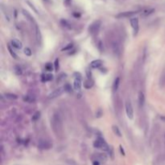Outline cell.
<instances>
[{"label": "cell", "mask_w": 165, "mask_h": 165, "mask_svg": "<svg viewBox=\"0 0 165 165\" xmlns=\"http://www.w3.org/2000/svg\"><path fill=\"white\" fill-rule=\"evenodd\" d=\"M15 72L16 75H21L22 74V69L19 66H15Z\"/></svg>", "instance_id": "24"}, {"label": "cell", "mask_w": 165, "mask_h": 165, "mask_svg": "<svg viewBox=\"0 0 165 165\" xmlns=\"http://www.w3.org/2000/svg\"><path fill=\"white\" fill-rule=\"evenodd\" d=\"M112 130H113V132H114V133L117 136H118V137H121L122 136L121 131H120L119 128H118V127L116 126V125H113V126H112Z\"/></svg>", "instance_id": "16"}, {"label": "cell", "mask_w": 165, "mask_h": 165, "mask_svg": "<svg viewBox=\"0 0 165 165\" xmlns=\"http://www.w3.org/2000/svg\"><path fill=\"white\" fill-rule=\"evenodd\" d=\"M130 25L134 30V36L137 35L138 31V18H132L130 19Z\"/></svg>", "instance_id": "8"}, {"label": "cell", "mask_w": 165, "mask_h": 165, "mask_svg": "<svg viewBox=\"0 0 165 165\" xmlns=\"http://www.w3.org/2000/svg\"><path fill=\"white\" fill-rule=\"evenodd\" d=\"M52 147V144L45 139H40L38 143V147L41 150H48Z\"/></svg>", "instance_id": "5"}, {"label": "cell", "mask_w": 165, "mask_h": 165, "mask_svg": "<svg viewBox=\"0 0 165 165\" xmlns=\"http://www.w3.org/2000/svg\"><path fill=\"white\" fill-rule=\"evenodd\" d=\"M23 101L26 102H28V103H33V102H35L36 101V97L33 96V95H25L23 97Z\"/></svg>", "instance_id": "13"}, {"label": "cell", "mask_w": 165, "mask_h": 165, "mask_svg": "<svg viewBox=\"0 0 165 165\" xmlns=\"http://www.w3.org/2000/svg\"><path fill=\"white\" fill-rule=\"evenodd\" d=\"M64 91L68 92V93L72 92V87H71V85L69 84H65L64 86Z\"/></svg>", "instance_id": "26"}, {"label": "cell", "mask_w": 165, "mask_h": 165, "mask_svg": "<svg viewBox=\"0 0 165 165\" xmlns=\"http://www.w3.org/2000/svg\"><path fill=\"white\" fill-rule=\"evenodd\" d=\"M94 147L95 148L102 149L104 151H109V150L110 148L108 146V144L106 143V142H105V139H104V138H97V139L94 143Z\"/></svg>", "instance_id": "2"}, {"label": "cell", "mask_w": 165, "mask_h": 165, "mask_svg": "<svg viewBox=\"0 0 165 165\" xmlns=\"http://www.w3.org/2000/svg\"><path fill=\"white\" fill-rule=\"evenodd\" d=\"M138 104H139V106L140 107L143 106V105L145 103V96H144V94L143 93L142 91H140L139 93H138Z\"/></svg>", "instance_id": "11"}, {"label": "cell", "mask_w": 165, "mask_h": 165, "mask_svg": "<svg viewBox=\"0 0 165 165\" xmlns=\"http://www.w3.org/2000/svg\"><path fill=\"white\" fill-rule=\"evenodd\" d=\"M101 24H102V23L100 20H97V21H94V23H92L89 27V31L90 34L91 35L97 34V31H99V29H100Z\"/></svg>", "instance_id": "3"}, {"label": "cell", "mask_w": 165, "mask_h": 165, "mask_svg": "<svg viewBox=\"0 0 165 165\" xmlns=\"http://www.w3.org/2000/svg\"><path fill=\"white\" fill-rule=\"evenodd\" d=\"M7 48H8V51H9V52H10V54H11V56L13 57V58H14V59H17V55L15 53V52H13V50L11 49V46L10 45H8L7 46Z\"/></svg>", "instance_id": "22"}, {"label": "cell", "mask_w": 165, "mask_h": 165, "mask_svg": "<svg viewBox=\"0 0 165 165\" xmlns=\"http://www.w3.org/2000/svg\"><path fill=\"white\" fill-rule=\"evenodd\" d=\"M11 45H12L14 48H17V49H21L22 47H23L22 42L19 41V39H12V40H11Z\"/></svg>", "instance_id": "12"}, {"label": "cell", "mask_w": 165, "mask_h": 165, "mask_svg": "<svg viewBox=\"0 0 165 165\" xmlns=\"http://www.w3.org/2000/svg\"><path fill=\"white\" fill-rule=\"evenodd\" d=\"M109 152L110 153V156H111V159H114V152H113V148L110 147L109 150Z\"/></svg>", "instance_id": "31"}, {"label": "cell", "mask_w": 165, "mask_h": 165, "mask_svg": "<svg viewBox=\"0 0 165 165\" xmlns=\"http://www.w3.org/2000/svg\"><path fill=\"white\" fill-rule=\"evenodd\" d=\"M5 97H6V98H9V99H17V95H15V94H5Z\"/></svg>", "instance_id": "23"}, {"label": "cell", "mask_w": 165, "mask_h": 165, "mask_svg": "<svg viewBox=\"0 0 165 165\" xmlns=\"http://www.w3.org/2000/svg\"><path fill=\"white\" fill-rule=\"evenodd\" d=\"M120 151H121V153L123 155H125V152H124V150H123V148H122V146H120Z\"/></svg>", "instance_id": "33"}, {"label": "cell", "mask_w": 165, "mask_h": 165, "mask_svg": "<svg viewBox=\"0 0 165 165\" xmlns=\"http://www.w3.org/2000/svg\"><path fill=\"white\" fill-rule=\"evenodd\" d=\"M103 61L102 60H94L90 63V67L92 69H98L102 65Z\"/></svg>", "instance_id": "10"}, {"label": "cell", "mask_w": 165, "mask_h": 165, "mask_svg": "<svg viewBox=\"0 0 165 165\" xmlns=\"http://www.w3.org/2000/svg\"><path fill=\"white\" fill-rule=\"evenodd\" d=\"M27 3H28V4L29 6H30V7H31V8L33 9V11H35L36 13H38V11H37L36 8L35 7V6H33V4H31V3H30L29 1H27Z\"/></svg>", "instance_id": "30"}, {"label": "cell", "mask_w": 165, "mask_h": 165, "mask_svg": "<svg viewBox=\"0 0 165 165\" xmlns=\"http://www.w3.org/2000/svg\"><path fill=\"white\" fill-rule=\"evenodd\" d=\"M53 79V76L52 74H45L42 76V81H49Z\"/></svg>", "instance_id": "18"}, {"label": "cell", "mask_w": 165, "mask_h": 165, "mask_svg": "<svg viewBox=\"0 0 165 165\" xmlns=\"http://www.w3.org/2000/svg\"><path fill=\"white\" fill-rule=\"evenodd\" d=\"M54 64H55V69H56V71H58V69H59V59H56Z\"/></svg>", "instance_id": "29"}, {"label": "cell", "mask_w": 165, "mask_h": 165, "mask_svg": "<svg viewBox=\"0 0 165 165\" xmlns=\"http://www.w3.org/2000/svg\"><path fill=\"white\" fill-rule=\"evenodd\" d=\"M39 117H40V112L39 111H36V113L34 114V115L32 116V121H37L39 118Z\"/></svg>", "instance_id": "21"}, {"label": "cell", "mask_w": 165, "mask_h": 165, "mask_svg": "<svg viewBox=\"0 0 165 165\" xmlns=\"http://www.w3.org/2000/svg\"><path fill=\"white\" fill-rule=\"evenodd\" d=\"M125 108H126V113L130 119H133L134 118V109L132 106V104L130 101H127L126 105H125Z\"/></svg>", "instance_id": "4"}, {"label": "cell", "mask_w": 165, "mask_h": 165, "mask_svg": "<svg viewBox=\"0 0 165 165\" xmlns=\"http://www.w3.org/2000/svg\"><path fill=\"white\" fill-rule=\"evenodd\" d=\"M82 85V81H81V78H78V77H75L74 81H73V87L74 89L76 90H80Z\"/></svg>", "instance_id": "9"}, {"label": "cell", "mask_w": 165, "mask_h": 165, "mask_svg": "<svg viewBox=\"0 0 165 165\" xmlns=\"http://www.w3.org/2000/svg\"><path fill=\"white\" fill-rule=\"evenodd\" d=\"M154 9L153 8H149V9H146V10H144L142 13V15L143 16H147L151 14H152V13L154 12Z\"/></svg>", "instance_id": "20"}, {"label": "cell", "mask_w": 165, "mask_h": 165, "mask_svg": "<svg viewBox=\"0 0 165 165\" xmlns=\"http://www.w3.org/2000/svg\"><path fill=\"white\" fill-rule=\"evenodd\" d=\"M96 157H97V161H102V162H105L107 160V156L105 155V154L102 153H97L96 154Z\"/></svg>", "instance_id": "14"}, {"label": "cell", "mask_w": 165, "mask_h": 165, "mask_svg": "<svg viewBox=\"0 0 165 165\" xmlns=\"http://www.w3.org/2000/svg\"><path fill=\"white\" fill-rule=\"evenodd\" d=\"M72 47H73V44H72V43H70V44H69L67 46H66V47L63 48L61 49V51H62V52H64V51H67V50H70Z\"/></svg>", "instance_id": "27"}, {"label": "cell", "mask_w": 165, "mask_h": 165, "mask_svg": "<svg viewBox=\"0 0 165 165\" xmlns=\"http://www.w3.org/2000/svg\"><path fill=\"white\" fill-rule=\"evenodd\" d=\"M119 84H120V78L119 77H117L114 81V85H113V89L114 91H117L118 89V86H119Z\"/></svg>", "instance_id": "19"}, {"label": "cell", "mask_w": 165, "mask_h": 165, "mask_svg": "<svg viewBox=\"0 0 165 165\" xmlns=\"http://www.w3.org/2000/svg\"><path fill=\"white\" fill-rule=\"evenodd\" d=\"M24 54L28 56H31V51L29 48H26L24 49Z\"/></svg>", "instance_id": "28"}, {"label": "cell", "mask_w": 165, "mask_h": 165, "mask_svg": "<svg viewBox=\"0 0 165 165\" xmlns=\"http://www.w3.org/2000/svg\"><path fill=\"white\" fill-rule=\"evenodd\" d=\"M94 85V81L91 80V78H88L87 80H85L84 82V86L86 89H90Z\"/></svg>", "instance_id": "15"}, {"label": "cell", "mask_w": 165, "mask_h": 165, "mask_svg": "<svg viewBox=\"0 0 165 165\" xmlns=\"http://www.w3.org/2000/svg\"><path fill=\"white\" fill-rule=\"evenodd\" d=\"M67 1H68V2H69V1H70V0H67Z\"/></svg>", "instance_id": "34"}, {"label": "cell", "mask_w": 165, "mask_h": 165, "mask_svg": "<svg viewBox=\"0 0 165 165\" xmlns=\"http://www.w3.org/2000/svg\"><path fill=\"white\" fill-rule=\"evenodd\" d=\"M160 86H164L165 85V69H163L162 74L160 76Z\"/></svg>", "instance_id": "17"}, {"label": "cell", "mask_w": 165, "mask_h": 165, "mask_svg": "<svg viewBox=\"0 0 165 165\" xmlns=\"http://www.w3.org/2000/svg\"><path fill=\"white\" fill-rule=\"evenodd\" d=\"M51 125L52 130L55 132V134L56 135H59L61 134V132L63 130V122L61 117L59 113H55L52 115V118L51 119Z\"/></svg>", "instance_id": "1"}, {"label": "cell", "mask_w": 165, "mask_h": 165, "mask_svg": "<svg viewBox=\"0 0 165 165\" xmlns=\"http://www.w3.org/2000/svg\"><path fill=\"white\" fill-rule=\"evenodd\" d=\"M45 69L48 71V72H51L52 71V69H53V67H52V64L51 63H47L45 64Z\"/></svg>", "instance_id": "25"}, {"label": "cell", "mask_w": 165, "mask_h": 165, "mask_svg": "<svg viewBox=\"0 0 165 165\" xmlns=\"http://www.w3.org/2000/svg\"><path fill=\"white\" fill-rule=\"evenodd\" d=\"M64 91V87H60V88H57L55 90H53L48 94V98L52 99V98H56L57 97H59L60 95H61L63 94V92Z\"/></svg>", "instance_id": "7"}, {"label": "cell", "mask_w": 165, "mask_h": 165, "mask_svg": "<svg viewBox=\"0 0 165 165\" xmlns=\"http://www.w3.org/2000/svg\"><path fill=\"white\" fill-rule=\"evenodd\" d=\"M93 165H100V162L97 161V160H94L93 162Z\"/></svg>", "instance_id": "32"}, {"label": "cell", "mask_w": 165, "mask_h": 165, "mask_svg": "<svg viewBox=\"0 0 165 165\" xmlns=\"http://www.w3.org/2000/svg\"><path fill=\"white\" fill-rule=\"evenodd\" d=\"M138 13V11H124V12H121L119 14H118L116 15V18L118 19H122V18H129V17H132L133 15H136Z\"/></svg>", "instance_id": "6"}]
</instances>
